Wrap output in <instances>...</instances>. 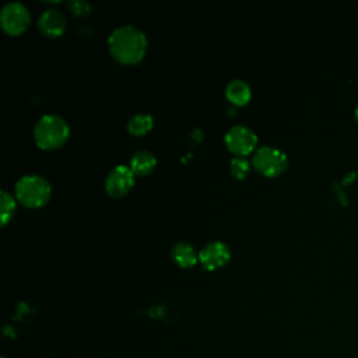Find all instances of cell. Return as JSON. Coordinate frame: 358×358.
<instances>
[{"mask_svg":"<svg viewBox=\"0 0 358 358\" xmlns=\"http://www.w3.org/2000/svg\"><path fill=\"white\" fill-rule=\"evenodd\" d=\"M110 56L122 64H137L147 52V38L136 27L123 25L112 31L108 39Z\"/></svg>","mask_w":358,"mask_h":358,"instance_id":"obj_1","label":"cell"},{"mask_svg":"<svg viewBox=\"0 0 358 358\" xmlns=\"http://www.w3.org/2000/svg\"><path fill=\"white\" fill-rule=\"evenodd\" d=\"M69 124L59 115H45L34 127V140L42 150H56L62 147L69 138Z\"/></svg>","mask_w":358,"mask_h":358,"instance_id":"obj_2","label":"cell"},{"mask_svg":"<svg viewBox=\"0 0 358 358\" xmlns=\"http://www.w3.org/2000/svg\"><path fill=\"white\" fill-rule=\"evenodd\" d=\"M50 185L39 175H25L15 183V196L21 204L29 208H38L50 199Z\"/></svg>","mask_w":358,"mask_h":358,"instance_id":"obj_3","label":"cell"},{"mask_svg":"<svg viewBox=\"0 0 358 358\" xmlns=\"http://www.w3.org/2000/svg\"><path fill=\"white\" fill-rule=\"evenodd\" d=\"M252 164L253 168L259 171L262 175L267 178H275L287 169L288 159L281 150L264 145L255 152Z\"/></svg>","mask_w":358,"mask_h":358,"instance_id":"obj_4","label":"cell"},{"mask_svg":"<svg viewBox=\"0 0 358 358\" xmlns=\"http://www.w3.org/2000/svg\"><path fill=\"white\" fill-rule=\"evenodd\" d=\"M31 21L28 8L18 1L7 3L0 13V24L6 34L17 36L25 32Z\"/></svg>","mask_w":358,"mask_h":358,"instance_id":"obj_5","label":"cell"},{"mask_svg":"<svg viewBox=\"0 0 358 358\" xmlns=\"http://www.w3.org/2000/svg\"><path fill=\"white\" fill-rule=\"evenodd\" d=\"M225 144L232 154L245 157L256 148L257 136L246 126H234L225 134Z\"/></svg>","mask_w":358,"mask_h":358,"instance_id":"obj_6","label":"cell"},{"mask_svg":"<svg viewBox=\"0 0 358 358\" xmlns=\"http://www.w3.org/2000/svg\"><path fill=\"white\" fill-rule=\"evenodd\" d=\"M134 185V173L130 168L119 165L113 168L105 179V190L110 197L119 199L126 196Z\"/></svg>","mask_w":358,"mask_h":358,"instance_id":"obj_7","label":"cell"},{"mask_svg":"<svg viewBox=\"0 0 358 358\" xmlns=\"http://www.w3.org/2000/svg\"><path fill=\"white\" fill-rule=\"evenodd\" d=\"M229 259H231L229 248L220 241L206 245L199 253V260L201 266L208 271H213L225 266L229 262Z\"/></svg>","mask_w":358,"mask_h":358,"instance_id":"obj_8","label":"cell"},{"mask_svg":"<svg viewBox=\"0 0 358 358\" xmlns=\"http://www.w3.org/2000/svg\"><path fill=\"white\" fill-rule=\"evenodd\" d=\"M38 27L43 35L49 38H57L66 31L67 22L64 15L59 10L48 8L41 14L38 20Z\"/></svg>","mask_w":358,"mask_h":358,"instance_id":"obj_9","label":"cell"},{"mask_svg":"<svg viewBox=\"0 0 358 358\" xmlns=\"http://www.w3.org/2000/svg\"><path fill=\"white\" fill-rule=\"evenodd\" d=\"M225 96L231 103H234L236 106H242L250 101L252 91H250V87L248 83H245L242 80H234L227 85Z\"/></svg>","mask_w":358,"mask_h":358,"instance_id":"obj_10","label":"cell"},{"mask_svg":"<svg viewBox=\"0 0 358 358\" xmlns=\"http://www.w3.org/2000/svg\"><path fill=\"white\" fill-rule=\"evenodd\" d=\"M155 165H157V159H155L154 154H151L150 151H145V150L136 151L130 159V169L134 175H138V176L151 173L154 171Z\"/></svg>","mask_w":358,"mask_h":358,"instance_id":"obj_11","label":"cell"},{"mask_svg":"<svg viewBox=\"0 0 358 358\" xmlns=\"http://www.w3.org/2000/svg\"><path fill=\"white\" fill-rule=\"evenodd\" d=\"M172 259L179 267L189 268L197 263L199 255L196 253L190 243L179 242L172 248Z\"/></svg>","mask_w":358,"mask_h":358,"instance_id":"obj_12","label":"cell"},{"mask_svg":"<svg viewBox=\"0 0 358 358\" xmlns=\"http://www.w3.org/2000/svg\"><path fill=\"white\" fill-rule=\"evenodd\" d=\"M152 124H154V120L150 115L137 113L129 120L127 130H129L130 134H133L136 137H140V136L147 134L152 129Z\"/></svg>","mask_w":358,"mask_h":358,"instance_id":"obj_13","label":"cell"},{"mask_svg":"<svg viewBox=\"0 0 358 358\" xmlns=\"http://www.w3.org/2000/svg\"><path fill=\"white\" fill-rule=\"evenodd\" d=\"M0 211H1V227H6L15 213V200L6 190H1L0 193Z\"/></svg>","mask_w":358,"mask_h":358,"instance_id":"obj_14","label":"cell"},{"mask_svg":"<svg viewBox=\"0 0 358 358\" xmlns=\"http://www.w3.org/2000/svg\"><path fill=\"white\" fill-rule=\"evenodd\" d=\"M249 169H250V165L243 158H234L231 161V173L238 180L245 179L248 176V173H249Z\"/></svg>","mask_w":358,"mask_h":358,"instance_id":"obj_15","label":"cell"},{"mask_svg":"<svg viewBox=\"0 0 358 358\" xmlns=\"http://www.w3.org/2000/svg\"><path fill=\"white\" fill-rule=\"evenodd\" d=\"M67 8L76 17H85L91 13V6L84 0H71V1H69Z\"/></svg>","mask_w":358,"mask_h":358,"instance_id":"obj_16","label":"cell"},{"mask_svg":"<svg viewBox=\"0 0 358 358\" xmlns=\"http://www.w3.org/2000/svg\"><path fill=\"white\" fill-rule=\"evenodd\" d=\"M355 119H357V122H358V105L355 106Z\"/></svg>","mask_w":358,"mask_h":358,"instance_id":"obj_17","label":"cell"}]
</instances>
